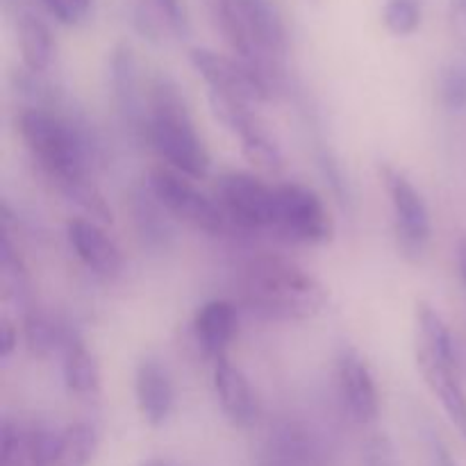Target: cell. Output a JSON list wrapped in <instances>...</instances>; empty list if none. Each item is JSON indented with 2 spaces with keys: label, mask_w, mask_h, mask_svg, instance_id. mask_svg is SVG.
I'll use <instances>...</instances> for the list:
<instances>
[{
  "label": "cell",
  "mask_w": 466,
  "mask_h": 466,
  "mask_svg": "<svg viewBox=\"0 0 466 466\" xmlns=\"http://www.w3.org/2000/svg\"><path fill=\"white\" fill-rule=\"evenodd\" d=\"M208 12L237 59L273 89L289 50V30L278 0H212Z\"/></svg>",
  "instance_id": "1"
},
{
  "label": "cell",
  "mask_w": 466,
  "mask_h": 466,
  "mask_svg": "<svg viewBox=\"0 0 466 466\" xmlns=\"http://www.w3.org/2000/svg\"><path fill=\"white\" fill-rule=\"evenodd\" d=\"M241 294L255 312L280 321H309L328 305V289L317 276L276 255H259L246 264Z\"/></svg>",
  "instance_id": "2"
},
{
  "label": "cell",
  "mask_w": 466,
  "mask_h": 466,
  "mask_svg": "<svg viewBox=\"0 0 466 466\" xmlns=\"http://www.w3.org/2000/svg\"><path fill=\"white\" fill-rule=\"evenodd\" d=\"M18 132L41 171L59 185L71 177L89 176L98 144L80 116L71 112L27 107L18 116Z\"/></svg>",
  "instance_id": "3"
},
{
  "label": "cell",
  "mask_w": 466,
  "mask_h": 466,
  "mask_svg": "<svg viewBox=\"0 0 466 466\" xmlns=\"http://www.w3.org/2000/svg\"><path fill=\"white\" fill-rule=\"evenodd\" d=\"M144 137L173 171L194 180H203L209 173L212 159L196 132L185 94L167 73H157L150 82L148 126Z\"/></svg>",
  "instance_id": "4"
},
{
  "label": "cell",
  "mask_w": 466,
  "mask_h": 466,
  "mask_svg": "<svg viewBox=\"0 0 466 466\" xmlns=\"http://www.w3.org/2000/svg\"><path fill=\"white\" fill-rule=\"evenodd\" d=\"M146 185L157 196L159 203L171 212L173 218L189 223L196 230H203L208 235H221L230 226L218 200L209 198L194 182L187 180V176L173 171V168H153Z\"/></svg>",
  "instance_id": "5"
},
{
  "label": "cell",
  "mask_w": 466,
  "mask_h": 466,
  "mask_svg": "<svg viewBox=\"0 0 466 466\" xmlns=\"http://www.w3.org/2000/svg\"><path fill=\"white\" fill-rule=\"evenodd\" d=\"M217 198L228 221L246 230H276L278 191L253 173L232 171L218 177Z\"/></svg>",
  "instance_id": "6"
},
{
  "label": "cell",
  "mask_w": 466,
  "mask_h": 466,
  "mask_svg": "<svg viewBox=\"0 0 466 466\" xmlns=\"http://www.w3.org/2000/svg\"><path fill=\"white\" fill-rule=\"evenodd\" d=\"M380 180L385 185L387 196H390L391 209H394L399 248L403 250L405 258L417 262L426 253L432 235L431 212H428L426 200L412 185V180L391 164H380Z\"/></svg>",
  "instance_id": "7"
},
{
  "label": "cell",
  "mask_w": 466,
  "mask_h": 466,
  "mask_svg": "<svg viewBox=\"0 0 466 466\" xmlns=\"http://www.w3.org/2000/svg\"><path fill=\"white\" fill-rule=\"evenodd\" d=\"M276 232L296 244H328L335 226L319 194L299 182L278 185Z\"/></svg>",
  "instance_id": "8"
},
{
  "label": "cell",
  "mask_w": 466,
  "mask_h": 466,
  "mask_svg": "<svg viewBox=\"0 0 466 466\" xmlns=\"http://www.w3.org/2000/svg\"><path fill=\"white\" fill-rule=\"evenodd\" d=\"M209 109H212L214 118L239 139L241 153L250 164L268 173L282 171L285 157H282L280 146L268 135L267 127L258 121L250 105L209 91Z\"/></svg>",
  "instance_id": "9"
},
{
  "label": "cell",
  "mask_w": 466,
  "mask_h": 466,
  "mask_svg": "<svg viewBox=\"0 0 466 466\" xmlns=\"http://www.w3.org/2000/svg\"><path fill=\"white\" fill-rule=\"evenodd\" d=\"M189 62L212 94L235 98L250 107L271 98V86L241 59L228 57L209 48H191Z\"/></svg>",
  "instance_id": "10"
},
{
  "label": "cell",
  "mask_w": 466,
  "mask_h": 466,
  "mask_svg": "<svg viewBox=\"0 0 466 466\" xmlns=\"http://www.w3.org/2000/svg\"><path fill=\"white\" fill-rule=\"evenodd\" d=\"M337 387L355 423L369 426L380 412V396H378L376 378L369 369L367 360L350 346H344L337 358Z\"/></svg>",
  "instance_id": "11"
},
{
  "label": "cell",
  "mask_w": 466,
  "mask_h": 466,
  "mask_svg": "<svg viewBox=\"0 0 466 466\" xmlns=\"http://www.w3.org/2000/svg\"><path fill=\"white\" fill-rule=\"evenodd\" d=\"M109 86L116 100L118 114L127 126L146 135L148 126V107L144 103V85H141V68L135 48L126 41L116 44L109 53Z\"/></svg>",
  "instance_id": "12"
},
{
  "label": "cell",
  "mask_w": 466,
  "mask_h": 466,
  "mask_svg": "<svg viewBox=\"0 0 466 466\" xmlns=\"http://www.w3.org/2000/svg\"><path fill=\"white\" fill-rule=\"evenodd\" d=\"M264 462L273 466H328L326 444L321 437L299 421H282L271 431Z\"/></svg>",
  "instance_id": "13"
},
{
  "label": "cell",
  "mask_w": 466,
  "mask_h": 466,
  "mask_svg": "<svg viewBox=\"0 0 466 466\" xmlns=\"http://www.w3.org/2000/svg\"><path fill=\"white\" fill-rule=\"evenodd\" d=\"M66 237L77 259L98 278L112 280L123 271L121 250L105 235L100 223L91 218H71L66 223Z\"/></svg>",
  "instance_id": "14"
},
{
  "label": "cell",
  "mask_w": 466,
  "mask_h": 466,
  "mask_svg": "<svg viewBox=\"0 0 466 466\" xmlns=\"http://www.w3.org/2000/svg\"><path fill=\"white\" fill-rule=\"evenodd\" d=\"M130 214L137 237L144 248L153 250V253H167L173 248L177 239L176 223H173L171 212L159 203V198L146 182L132 189Z\"/></svg>",
  "instance_id": "15"
},
{
  "label": "cell",
  "mask_w": 466,
  "mask_h": 466,
  "mask_svg": "<svg viewBox=\"0 0 466 466\" xmlns=\"http://www.w3.org/2000/svg\"><path fill=\"white\" fill-rule=\"evenodd\" d=\"M214 391L228 421L237 428H250L258 421L259 405L248 378L228 358L214 362Z\"/></svg>",
  "instance_id": "16"
},
{
  "label": "cell",
  "mask_w": 466,
  "mask_h": 466,
  "mask_svg": "<svg viewBox=\"0 0 466 466\" xmlns=\"http://www.w3.org/2000/svg\"><path fill=\"white\" fill-rule=\"evenodd\" d=\"M135 394L139 412L148 426L159 428L168 421L176 405V390L167 367L157 360H141L135 376Z\"/></svg>",
  "instance_id": "17"
},
{
  "label": "cell",
  "mask_w": 466,
  "mask_h": 466,
  "mask_svg": "<svg viewBox=\"0 0 466 466\" xmlns=\"http://www.w3.org/2000/svg\"><path fill=\"white\" fill-rule=\"evenodd\" d=\"M417 367L419 371H421L426 385L431 387L435 399L440 400L441 408H444L449 421L453 423L455 431H458L460 437L466 441V391L462 382H460V373L455 371V369L440 364L435 358H431L426 350L419 349V346Z\"/></svg>",
  "instance_id": "18"
},
{
  "label": "cell",
  "mask_w": 466,
  "mask_h": 466,
  "mask_svg": "<svg viewBox=\"0 0 466 466\" xmlns=\"http://www.w3.org/2000/svg\"><path fill=\"white\" fill-rule=\"evenodd\" d=\"M237 308L230 300H209L196 312L194 337L212 362L228 358V349L237 335Z\"/></svg>",
  "instance_id": "19"
},
{
  "label": "cell",
  "mask_w": 466,
  "mask_h": 466,
  "mask_svg": "<svg viewBox=\"0 0 466 466\" xmlns=\"http://www.w3.org/2000/svg\"><path fill=\"white\" fill-rule=\"evenodd\" d=\"M18 44H21L23 68L32 73H46L55 57V41L48 23L32 7H21L16 14Z\"/></svg>",
  "instance_id": "20"
},
{
  "label": "cell",
  "mask_w": 466,
  "mask_h": 466,
  "mask_svg": "<svg viewBox=\"0 0 466 466\" xmlns=\"http://www.w3.org/2000/svg\"><path fill=\"white\" fill-rule=\"evenodd\" d=\"M64 382L66 390L76 396H96L100 391V367L96 355L86 349L82 337L76 330L62 349Z\"/></svg>",
  "instance_id": "21"
},
{
  "label": "cell",
  "mask_w": 466,
  "mask_h": 466,
  "mask_svg": "<svg viewBox=\"0 0 466 466\" xmlns=\"http://www.w3.org/2000/svg\"><path fill=\"white\" fill-rule=\"evenodd\" d=\"M417 326H419V349L426 350L431 358L444 367L458 371V355H455L453 335L441 314L432 305H417Z\"/></svg>",
  "instance_id": "22"
},
{
  "label": "cell",
  "mask_w": 466,
  "mask_h": 466,
  "mask_svg": "<svg viewBox=\"0 0 466 466\" xmlns=\"http://www.w3.org/2000/svg\"><path fill=\"white\" fill-rule=\"evenodd\" d=\"M73 330L62 328L48 314L32 308L30 312L23 314V337H25L27 350L36 358H48L55 350H62Z\"/></svg>",
  "instance_id": "23"
},
{
  "label": "cell",
  "mask_w": 466,
  "mask_h": 466,
  "mask_svg": "<svg viewBox=\"0 0 466 466\" xmlns=\"http://www.w3.org/2000/svg\"><path fill=\"white\" fill-rule=\"evenodd\" d=\"M55 187L62 191L64 198H66L68 203H73L77 209H82V212H85L91 221L100 223V226L114 221L112 208H109V203L105 200L103 191L96 187V182L91 180L89 176L71 177V180H64Z\"/></svg>",
  "instance_id": "24"
},
{
  "label": "cell",
  "mask_w": 466,
  "mask_h": 466,
  "mask_svg": "<svg viewBox=\"0 0 466 466\" xmlns=\"http://www.w3.org/2000/svg\"><path fill=\"white\" fill-rule=\"evenodd\" d=\"M0 278H3V285L7 296H12L16 300L18 308L23 309V314L30 312L35 305L30 303V282H27V268L23 264L21 255L16 253L14 244L9 241V235L3 230L0 235Z\"/></svg>",
  "instance_id": "25"
},
{
  "label": "cell",
  "mask_w": 466,
  "mask_h": 466,
  "mask_svg": "<svg viewBox=\"0 0 466 466\" xmlns=\"http://www.w3.org/2000/svg\"><path fill=\"white\" fill-rule=\"evenodd\" d=\"M98 449V432L91 423H71L62 428L57 466H85Z\"/></svg>",
  "instance_id": "26"
},
{
  "label": "cell",
  "mask_w": 466,
  "mask_h": 466,
  "mask_svg": "<svg viewBox=\"0 0 466 466\" xmlns=\"http://www.w3.org/2000/svg\"><path fill=\"white\" fill-rule=\"evenodd\" d=\"M314 155H317L319 168H321L323 177H326V182L330 185L332 194H335V198L339 200L341 208L353 209L355 196H353V189H350L349 177H346L337 155L332 153L330 146L323 141V137H317V139H314Z\"/></svg>",
  "instance_id": "27"
},
{
  "label": "cell",
  "mask_w": 466,
  "mask_h": 466,
  "mask_svg": "<svg viewBox=\"0 0 466 466\" xmlns=\"http://www.w3.org/2000/svg\"><path fill=\"white\" fill-rule=\"evenodd\" d=\"M421 0H385L382 5V25L394 36H410L421 27Z\"/></svg>",
  "instance_id": "28"
},
{
  "label": "cell",
  "mask_w": 466,
  "mask_h": 466,
  "mask_svg": "<svg viewBox=\"0 0 466 466\" xmlns=\"http://www.w3.org/2000/svg\"><path fill=\"white\" fill-rule=\"evenodd\" d=\"M0 466H35L30 431L9 419L0 426Z\"/></svg>",
  "instance_id": "29"
},
{
  "label": "cell",
  "mask_w": 466,
  "mask_h": 466,
  "mask_svg": "<svg viewBox=\"0 0 466 466\" xmlns=\"http://www.w3.org/2000/svg\"><path fill=\"white\" fill-rule=\"evenodd\" d=\"M441 103L451 112H466V59H458L446 66L441 76Z\"/></svg>",
  "instance_id": "30"
},
{
  "label": "cell",
  "mask_w": 466,
  "mask_h": 466,
  "mask_svg": "<svg viewBox=\"0 0 466 466\" xmlns=\"http://www.w3.org/2000/svg\"><path fill=\"white\" fill-rule=\"evenodd\" d=\"M148 3L155 9V14L167 23L168 30L176 32L177 36L189 35V14H187V7L182 0H148Z\"/></svg>",
  "instance_id": "31"
},
{
  "label": "cell",
  "mask_w": 466,
  "mask_h": 466,
  "mask_svg": "<svg viewBox=\"0 0 466 466\" xmlns=\"http://www.w3.org/2000/svg\"><path fill=\"white\" fill-rule=\"evenodd\" d=\"M364 466H400L396 446L385 432H376L364 444Z\"/></svg>",
  "instance_id": "32"
},
{
  "label": "cell",
  "mask_w": 466,
  "mask_h": 466,
  "mask_svg": "<svg viewBox=\"0 0 466 466\" xmlns=\"http://www.w3.org/2000/svg\"><path fill=\"white\" fill-rule=\"evenodd\" d=\"M27 3H30L32 9L48 16L50 21L59 23V25H76L85 18L71 0H27Z\"/></svg>",
  "instance_id": "33"
},
{
  "label": "cell",
  "mask_w": 466,
  "mask_h": 466,
  "mask_svg": "<svg viewBox=\"0 0 466 466\" xmlns=\"http://www.w3.org/2000/svg\"><path fill=\"white\" fill-rule=\"evenodd\" d=\"M449 27L466 53V0H449Z\"/></svg>",
  "instance_id": "34"
},
{
  "label": "cell",
  "mask_w": 466,
  "mask_h": 466,
  "mask_svg": "<svg viewBox=\"0 0 466 466\" xmlns=\"http://www.w3.org/2000/svg\"><path fill=\"white\" fill-rule=\"evenodd\" d=\"M426 441H428V449H431L432 464H435V466H458V462H455V458H453V453L449 451V446L441 441V437L437 435L435 431H428Z\"/></svg>",
  "instance_id": "35"
},
{
  "label": "cell",
  "mask_w": 466,
  "mask_h": 466,
  "mask_svg": "<svg viewBox=\"0 0 466 466\" xmlns=\"http://www.w3.org/2000/svg\"><path fill=\"white\" fill-rule=\"evenodd\" d=\"M18 346V330L12 321H0V360H7Z\"/></svg>",
  "instance_id": "36"
},
{
  "label": "cell",
  "mask_w": 466,
  "mask_h": 466,
  "mask_svg": "<svg viewBox=\"0 0 466 466\" xmlns=\"http://www.w3.org/2000/svg\"><path fill=\"white\" fill-rule=\"evenodd\" d=\"M458 267H460V276H462V282L466 287V237L460 239L458 244Z\"/></svg>",
  "instance_id": "37"
},
{
  "label": "cell",
  "mask_w": 466,
  "mask_h": 466,
  "mask_svg": "<svg viewBox=\"0 0 466 466\" xmlns=\"http://www.w3.org/2000/svg\"><path fill=\"white\" fill-rule=\"evenodd\" d=\"M71 3L76 5L77 9H80L82 16H86V14H89V9H91V5H94V0H71Z\"/></svg>",
  "instance_id": "38"
},
{
  "label": "cell",
  "mask_w": 466,
  "mask_h": 466,
  "mask_svg": "<svg viewBox=\"0 0 466 466\" xmlns=\"http://www.w3.org/2000/svg\"><path fill=\"white\" fill-rule=\"evenodd\" d=\"M139 466H171V464L164 462V460H146V462H141Z\"/></svg>",
  "instance_id": "39"
},
{
  "label": "cell",
  "mask_w": 466,
  "mask_h": 466,
  "mask_svg": "<svg viewBox=\"0 0 466 466\" xmlns=\"http://www.w3.org/2000/svg\"><path fill=\"white\" fill-rule=\"evenodd\" d=\"M258 466H273V464H268V462H264V460H259Z\"/></svg>",
  "instance_id": "40"
},
{
  "label": "cell",
  "mask_w": 466,
  "mask_h": 466,
  "mask_svg": "<svg viewBox=\"0 0 466 466\" xmlns=\"http://www.w3.org/2000/svg\"><path fill=\"white\" fill-rule=\"evenodd\" d=\"M203 3H205V7H209V3H212V0H203Z\"/></svg>",
  "instance_id": "41"
},
{
  "label": "cell",
  "mask_w": 466,
  "mask_h": 466,
  "mask_svg": "<svg viewBox=\"0 0 466 466\" xmlns=\"http://www.w3.org/2000/svg\"><path fill=\"white\" fill-rule=\"evenodd\" d=\"M312 3H317V0H312Z\"/></svg>",
  "instance_id": "42"
}]
</instances>
